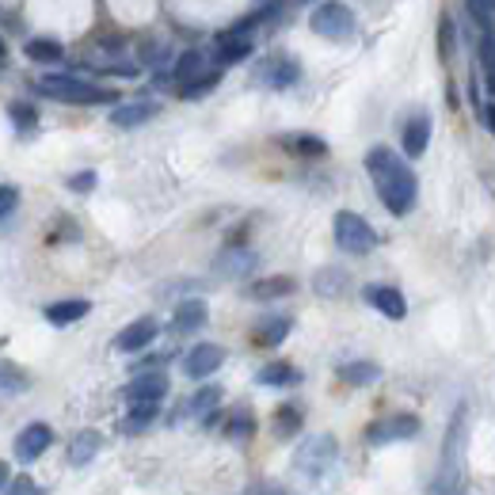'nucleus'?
Here are the masks:
<instances>
[{
  "mask_svg": "<svg viewBox=\"0 0 495 495\" xmlns=\"http://www.w3.org/2000/svg\"><path fill=\"white\" fill-rule=\"evenodd\" d=\"M218 80H221V69H206L202 77H194L191 84H183L179 95H183V99H198V95L214 92V88H218Z\"/></svg>",
  "mask_w": 495,
  "mask_h": 495,
  "instance_id": "obj_31",
  "label": "nucleus"
},
{
  "mask_svg": "<svg viewBox=\"0 0 495 495\" xmlns=\"http://www.w3.org/2000/svg\"><path fill=\"white\" fill-rule=\"evenodd\" d=\"M366 172H370L374 187H377V198L385 202L389 214H396V218L412 214L419 183H416L412 168L404 164V157H396L389 145H374L370 153H366Z\"/></svg>",
  "mask_w": 495,
  "mask_h": 495,
  "instance_id": "obj_1",
  "label": "nucleus"
},
{
  "mask_svg": "<svg viewBox=\"0 0 495 495\" xmlns=\"http://www.w3.org/2000/svg\"><path fill=\"white\" fill-rule=\"evenodd\" d=\"M438 38H442V42H438V50H442V58H450V54H454V23H450V20H442V23H438Z\"/></svg>",
  "mask_w": 495,
  "mask_h": 495,
  "instance_id": "obj_39",
  "label": "nucleus"
},
{
  "mask_svg": "<svg viewBox=\"0 0 495 495\" xmlns=\"http://www.w3.org/2000/svg\"><path fill=\"white\" fill-rule=\"evenodd\" d=\"M157 332H161L157 320H153V317H141V320H134V324H126V328L115 335V347L122 351V355H134V351H145L153 339H157Z\"/></svg>",
  "mask_w": 495,
  "mask_h": 495,
  "instance_id": "obj_10",
  "label": "nucleus"
},
{
  "mask_svg": "<svg viewBox=\"0 0 495 495\" xmlns=\"http://www.w3.org/2000/svg\"><path fill=\"white\" fill-rule=\"evenodd\" d=\"M297 77H301V65L293 58H267L260 65V80L267 88H290V84H297Z\"/></svg>",
  "mask_w": 495,
  "mask_h": 495,
  "instance_id": "obj_13",
  "label": "nucleus"
},
{
  "mask_svg": "<svg viewBox=\"0 0 495 495\" xmlns=\"http://www.w3.org/2000/svg\"><path fill=\"white\" fill-rule=\"evenodd\" d=\"M480 115H484V126L495 134V103H484V107H480Z\"/></svg>",
  "mask_w": 495,
  "mask_h": 495,
  "instance_id": "obj_43",
  "label": "nucleus"
},
{
  "mask_svg": "<svg viewBox=\"0 0 495 495\" xmlns=\"http://www.w3.org/2000/svg\"><path fill=\"white\" fill-rule=\"evenodd\" d=\"M339 377H343L347 385H374L381 377V366L377 362H347V366H339Z\"/></svg>",
  "mask_w": 495,
  "mask_h": 495,
  "instance_id": "obj_25",
  "label": "nucleus"
},
{
  "mask_svg": "<svg viewBox=\"0 0 495 495\" xmlns=\"http://www.w3.org/2000/svg\"><path fill=\"white\" fill-rule=\"evenodd\" d=\"M465 8H469V16L480 27H491V20H495V0H465Z\"/></svg>",
  "mask_w": 495,
  "mask_h": 495,
  "instance_id": "obj_36",
  "label": "nucleus"
},
{
  "mask_svg": "<svg viewBox=\"0 0 495 495\" xmlns=\"http://www.w3.org/2000/svg\"><path fill=\"white\" fill-rule=\"evenodd\" d=\"M419 434V419L416 416H389L377 419L370 431H366V442L370 446H385V442H404V438Z\"/></svg>",
  "mask_w": 495,
  "mask_h": 495,
  "instance_id": "obj_7",
  "label": "nucleus"
},
{
  "mask_svg": "<svg viewBox=\"0 0 495 495\" xmlns=\"http://www.w3.org/2000/svg\"><path fill=\"white\" fill-rule=\"evenodd\" d=\"M206 301L202 297H187L183 305H176V317H172V328L176 332H194V328H202L206 324Z\"/></svg>",
  "mask_w": 495,
  "mask_h": 495,
  "instance_id": "obj_19",
  "label": "nucleus"
},
{
  "mask_svg": "<svg viewBox=\"0 0 495 495\" xmlns=\"http://www.w3.org/2000/svg\"><path fill=\"white\" fill-rule=\"evenodd\" d=\"M297 377H301V374H297L290 362H267L263 370L256 374V381H260V385H293Z\"/></svg>",
  "mask_w": 495,
  "mask_h": 495,
  "instance_id": "obj_27",
  "label": "nucleus"
},
{
  "mask_svg": "<svg viewBox=\"0 0 495 495\" xmlns=\"http://www.w3.org/2000/svg\"><path fill=\"white\" fill-rule=\"evenodd\" d=\"M50 442H54V431L46 423H31V427H23L16 438V461H23V465L38 461L50 450Z\"/></svg>",
  "mask_w": 495,
  "mask_h": 495,
  "instance_id": "obj_9",
  "label": "nucleus"
},
{
  "mask_svg": "<svg viewBox=\"0 0 495 495\" xmlns=\"http://www.w3.org/2000/svg\"><path fill=\"white\" fill-rule=\"evenodd\" d=\"M293 293V278L286 275H275V278H263L256 286H248V297H256V301H275V297H286Z\"/></svg>",
  "mask_w": 495,
  "mask_h": 495,
  "instance_id": "obj_24",
  "label": "nucleus"
},
{
  "mask_svg": "<svg viewBox=\"0 0 495 495\" xmlns=\"http://www.w3.org/2000/svg\"><path fill=\"white\" fill-rule=\"evenodd\" d=\"M309 27H313L320 38L343 42V38L355 35V12H351L343 0H324V4L313 8V16H309Z\"/></svg>",
  "mask_w": 495,
  "mask_h": 495,
  "instance_id": "obj_5",
  "label": "nucleus"
},
{
  "mask_svg": "<svg viewBox=\"0 0 495 495\" xmlns=\"http://www.w3.org/2000/svg\"><path fill=\"white\" fill-rule=\"evenodd\" d=\"M168 392V377L164 374H137L126 385V400L130 404H161Z\"/></svg>",
  "mask_w": 495,
  "mask_h": 495,
  "instance_id": "obj_11",
  "label": "nucleus"
},
{
  "mask_svg": "<svg viewBox=\"0 0 495 495\" xmlns=\"http://www.w3.org/2000/svg\"><path fill=\"white\" fill-rule=\"evenodd\" d=\"M480 62H484L488 88L495 92V35H491V31H484V38H480Z\"/></svg>",
  "mask_w": 495,
  "mask_h": 495,
  "instance_id": "obj_34",
  "label": "nucleus"
},
{
  "mask_svg": "<svg viewBox=\"0 0 495 495\" xmlns=\"http://www.w3.org/2000/svg\"><path fill=\"white\" fill-rule=\"evenodd\" d=\"M465 442H469V408H458L446 431V446H442V465L431 484V495H461L465 488Z\"/></svg>",
  "mask_w": 495,
  "mask_h": 495,
  "instance_id": "obj_2",
  "label": "nucleus"
},
{
  "mask_svg": "<svg viewBox=\"0 0 495 495\" xmlns=\"http://www.w3.org/2000/svg\"><path fill=\"white\" fill-rule=\"evenodd\" d=\"M313 286L320 297H339L347 290V271H339V267H324V271H317Z\"/></svg>",
  "mask_w": 495,
  "mask_h": 495,
  "instance_id": "obj_26",
  "label": "nucleus"
},
{
  "mask_svg": "<svg viewBox=\"0 0 495 495\" xmlns=\"http://www.w3.org/2000/svg\"><path fill=\"white\" fill-rule=\"evenodd\" d=\"M252 431H256V419H252L248 408H240V412H236L229 423H225V434L236 438V442H244V438H248Z\"/></svg>",
  "mask_w": 495,
  "mask_h": 495,
  "instance_id": "obj_33",
  "label": "nucleus"
},
{
  "mask_svg": "<svg viewBox=\"0 0 495 495\" xmlns=\"http://www.w3.org/2000/svg\"><path fill=\"white\" fill-rule=\"evenodd\" d=\"M99 446H103V434H99V431H80L73 442H69V461H73V465H88L99 454Z\"/></svg>",
  "mask_w": 495,
  "mask_h": 495,
  "instance_id": "obj_21",
  "label": "nucleus"
},
{
  "mask_svg": "<svg viewBox=\"0 0 495 495\" xmlns=\"http://www.w3.org/2000/svg\"><path fill=\"white\" fill-rule=\"evenodd\" d=\"M290 328H293L290 317H267L260 328H256V343H260V347H278L282 339L290 335Z\"/></svg>",
  "mask_w": 495,
  "mask_h": 495,
  "instance_id": "obj_22",
  "label": "nucleus"
},
{
  "mask_svg": "<svg viewBox=\"0 0 495 495\" xmlns=\"http://www.w3.org/2000/svg\"><path fill=\"white\" fill-rule=\"evenodd\" d=\"M221 362H225V351L218 343H198V347L187 351V359H183V374L194 377V381H202L210 374H218Z\"/></svg>",
  "mask_w": 495,
  "mask_h": 495,
  "instance_id": "obj_8",
  "label": "nucleus"
},
{
  "mask_svg": "<svg viewBox=\"0 0 495 495\" xmlns=\"http://www.w3.org/2000/svg\"><path fill=\"white\" fill-rule=\"evenodd\" d=\"M92 313V305L84 301V297H69V301H54V305H46V317L54 328H65V324H77V320H84Z\"/></svg>",
  "mask_w": 495,
  "mask_h": 495,
  "instance_id": "obj_17",
  "label": "nucleus"
},
{
  "mask_svg": "<svg viewBox=\"0 0 495 495\" xmlns=\"http://www.w3.org/2000/svg\"><path fill=\"white\" fill-rule=\"evenodd\" d=\"M38 92L58 99V103H77V107H99V103H119V92L99 88V84H88L73 73H54L38 80Z\"/></svg>",
  "mask_w": 495,
  "mask_h": 495,
  "instance_id": "obj_3",
  "label": "nucleus"
},
{
  "mask_svg": "<svg viewBox=\"0 0 495 495\" xmlns=\"http://www.w3.org/2000/svg\"><path fill=\"white\" fill-rule=\"evenodd\" d=\"M8 495H42V491H38V484H35L31 476H12Z\"/></svg>",
  "mask_w": 495,
  "mask_h": 495,
  "instance_id": "obj_40",
  "label": "nucleus"
},
{
  "mask_svg": "<svg viewBox=\"0 0 495 495\" xmlns=\"http://www.w3.org/2000/svg\"><path fill=\"white\" fill-rule=\"evenodd\" d=\"M335 438L332 434H313V438H305L301 450L293 454V469L297 473H305V476H324L332 469V461H335Z\"/></svg>",
  "mask_w": 495,
  "mask_h": 495,
  "instance_id": "obj_6",
  "label": "nucleus"
},
{
  "mask_svg": "<svg viewBox=\"0 0 495 495\" xmlns=\"http://www.w3.org/2000/svg\"><path fill=\"white\" fill-rule=\"evenodd\" d=\"M4 54H8V50H4V38H0V58H4Z\"/></svg>",
  "mask_w": 495,
  "mask_h": 495,
  "instance_id": "obj_45",
  "label": "nucleus"
},
{
  "mask_svg": "<svg viewBox=\"0 0 495 495\" xmlns=\"http://www.w3.org/2000/svg\"><path fill=\"white\" fill-rule=\"evenodd\" d=\"M16 206H20V191H16V187H8V183H4V187H0V221H4Z\"/></svg>",
  "mask_w": 495,
  "mask_h": 495,
  "instance_id": "obj_38",
  "label": "nucleus"
},
{
  "mask_svg": "<svg viewBox=\"0 0 495 495\" xmlns=\"http://www.w3.org/2000/svg\"><path fill=\"white\" fill-rule=\"evenodd\" d=\"M427 145H431V115H427V111H419V115H412L408 126H404V153L416 161V157L427 153Z\"/></svg>",
  "mask_w": 495,
  "mask_h": 495,
  "instance_id": "obj_15",
  "label": "nucleus"
},
{
  "mask_svg": "<svg viewBox=\"0 0 495 495\" xmlns=\"http://www.w3.org/2000/svg\"><path fill=\"white\" fill-rule=\"evenodd\" d=\"M69 187H73V191H92L95 187V176L92 172H80V176L69 179Z\"/></svg>",
  "mask_w": 495,
  "mask_h": 495,
  "instance_id": "obj_41",
  "label": "nucleus"
},
{
  "mask_svg": "<svg viewBox=\"0 0 495 495\" xmlns=\"http://www.w3.org/2000/svg\"><path fill=\"white\" fill-rule=\"evenodd\" d=\"M362 297L389 320H404V313H408V301H404V293L396 286H366Z\"/></svg>",
  "mask_w": 495,
  "mask_h": 495,
  "instance_id": "obj_12",
  "label": "nucleus"
},
{
  "mask_svg": "<svg viewBox=\"0 0 495 495\" xmlns=\"http://www.w3.org/2000/svg\"><path fill=\"white\" fill-rule=\"evenodd\" d=\"M8 115H12V122H16L23 134H31V130H35V107H27V103H12V107H8Z\"/></svg>",
  "mask_w": 495,
  "mask_h": 495,
  "instance_id": "obj_37",
  "label": "nucleus"
},
{
  "mask_svg": "<svg viewBox=\"0 0 495 495\" xmlns=\"http://www.w3.org/2000/svg\"><path fill=\"white\" fill-rule=\"evenodd\" d=\"M240 495H286V491H282L278 484H252V488H244Z\"/></svg>",
  "mask_w": 495,
  "mask_h": 495,
  "instance_id": "obj_42",
  "label": "nucleus"
},
{
  "mask_svg": "<svg viewBox=\"0 0 495 495\" xmlns=\"http://www.w3.org/2000/svg\"><path fill=\"white\" fill-rule=\"evenodd\" d=\"M8 480H12V473H8V465H4V461H0V488H4V484H8Z\"/></svg>",
  "mask_w": 495,
  "mask_h": 495,
  "instance_id": "obj_44",
  "label": "nucleus"
},
{
  "mask_svg": "<svg viewBox=\"0 0 495 495\" xmlns=\"http://www.w3.org/2000/svg\"><path fill=\"white\" fill-rule=\"evenodd\" d=\"M256 263H260L256 252H248V248H229V252H221V256H218L214 271H218L221 278H244Z\"/></svg>",
  "mask_w": 495,
  "mask_h": 495,
  "instance_id": "obj_16",
  "label": "nucleus"
},
{
  "mask_svg": "<svg viewBox=\"0 0 495 495\" xmlns=\"http://www.w3.org/2000/svg\"><path fill=\"white\" fill-rule=\"evenodd\" d=\"M206 73V58L198 50H187V54H179V62H176V69H172V80L179 84H191L194 77H202Z\"/></svg>",
  "mask_w": 495,
  "mask_h": 495,
  "instance_id": "obj_23",
  "label": "nucleus"
},
{
  "mask_svg": "<svg viewBox=\"0 0 495 495\" xmlns=\"http://www.w3.org/2000/svg\"><path fill=\"white\" fill-rule=\"evenodd\" d=\"M297 431H301V408L297 404H282L275 412V434L278 438H293Z\"/></svg>",
  "mask_w": 495,
  "mask_h": 495,
  "instance_id": "obj_28",
  "label": "nucleus"
},
{
  "mask_svg": "<svg viewBox=\"0 0 495 495\" xmlns=\"http://www.w3.org/2000/svg\"><path fill=\"white\" fill-rule=\"evenodd\" d=\"M23 50H27L31 62H46V65L62 62V42H54V38H31Z\"/></svg>",
  "mask_w": 495,
  "mask_h": 495,
  "instance_id": "obj_29",
  "label": "nucleus"
},
{
  "mask_svg": "<svg viewBox=\"0 0 495 495\" xmlns=\"http://www.w3.org/2000/svg\"><path fill=\"white\" fill-rule=\"evenodd\" d=\"M252 50H256V42H252V31H240V27H233V31H225V35L218 38V58H221V65L244 62Z\"/></svg>",
  "mask_w": 495,
  "mask_h": 495,
  "instance_id": "obj_14",
  "label": "nucleus"
},
{
  "mask_svg": "<svg viewBox=\"0 0 495 495\" xmlns=\"http://www.w3.org/2000/svg\"><path fill=\"white\" fill-rule=\"evenodd\" d=\"M282 145H286L290 153H297V157H324V153H328V145L313 134H293V137L282 141Z\"/></svg>",
  "mask_w": 495,
  "mask_h": 495,
  "instance_id": "obj_30",
  "label": "nucleus"
},
{
  "mask_svg": "<svg viewBox=\"0 0 495 495\" xmlns=\"http://www.w3.org/2000/svg\"><path fill=\"white\" fill-rule=\"evenodd\" d=\"M218 400H221V389H218V385H206V389H198V392L191 396L187 408H191L194 416H202V412H210V408H214Z\"/></svg>",
  "mask_w": 495,
  "mask_h": 495,
  "instance_id": "obj_35",
  "label": "nucleus"
},
{
  "mask_svg": "<svg viewBox=\"0 0 495 495\" xmlns=\"http://www.w3.org/2000/svg\"><path fill=\"white\" fill-rule=\"evenodd\" d=\"M31 389V374L23 370V366L0 359V396H20Z\"/></svg>",
  "mask_w": 495,
  "mask_h": 495,
  "instance_id": "obj_20",
  "label": "nucleus"
},
{
  "mask_svg": "<svg viewBox=\"0 0 495 495\" xmlns=\"http://www.w3.org/2000/svg\"><path fill=\"white\" fill-rule=\"evenodd\" d=\"M157 419V404H130V416H126V423H122V431H145L149 423Z\"/></svg>",
  "mask_w": 495,
  "mask_h": 495,
  "instance_id": "obj_32",
  "label": "nucleus"
},
{
  "mask_svg": "<svg viewBox=\"0 0 495 495\" xmlns=\"http://www.w3.org/2000/svg\"><path fill=\"white\" fill-rule=\"evenodd\" d=\"M335 244L343 248L347 256H370L377 248V233L366 218L351 214V210H339L335 214Z\"/></svg>",
  "mask_w": 495,
  "mask_h": 495,
  "instance_id": "obj_4",
  "label": "nucleus"
},
{
  "mask_svg": "<svg viewBox=\"0 0 495 495\" xmlns=\"http://www.w3.org/2000/svg\"><path fill=\"white\" fill-rule=\"evenodd\" d=\"M157 111H161V103H153V99H141V103H122V107L111 111V122L122 126V130H134V126L149 122Z\"/></svg>",
  "mask_w": 495,
  "mask_h": 495,
  "instance_id": "obj_18",
  "label": "nucleus"
}]
</instances>
